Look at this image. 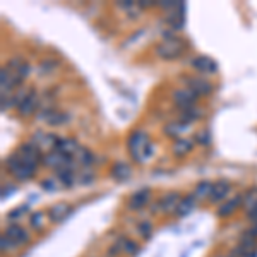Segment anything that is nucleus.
Instances as JSON below:
<instances>
[{
	"mask_svg": "<svg viewBox=\"0 0 257 257\" xmlns=\"http://www.w3.org/2000/svg\"><path fill=\"white\" fill-rule=\"evenodd\" d=\"M6 235L9 237L11 240H14L16 243H26L28 242V238H30V235H28V231L24 230L23 226H19V225H11L9 228L6 230Z\"/></svg>",
	"mask_w": 257,
	"mask_h": 257,
	"instance_id": "nucleus-14",
	"label": "nucleus"
},
{
	"mask_svg": "<svg viewBox=\"0 0 257 257\" xmlns=\"http://www.w3.org/2000/svg\"><path fill=\"white\" fill-rule=\"evenodd\" d=\"M185 81L189 82V89L194 91L197 96H202V94H209L211 89H213V84L208 82L206 79H201V77H187Z\"/></svg>",
	"mask_w": 257,
	"mask_h": 257,
	"instance_id": "nucleus-11",
	"label": "nucleus"
},
{
	"mask_svg": "<svg viewBox=\"0 0 257 257\" xmlns=\"http://www.w3.org/2000/svg\"><path fill=\"white\" fill-rule=\"evenodd\" d=\"M242 204L245 206V211L254 208V206L257 204V190H250V192H248L247 196H245V199H243Z\"/></svg>",
	"mask_w": 257,
	"mask_h": 257,
	"instance_id": "nucleus-27",
	"label": "nucleus"
},
{
	"mask_svg": "<svg viewBox=\"0 0 257 257\" xmlns=\"http://www.w3.org/2000/svg\"><path fill=\"white\" fill-rule=\"evenodd\" d=\"M197 141L201 144H209V134L208 132H202V134H197Z\"/></svg>",
	"mask_w": 257,
	"mask_h": 257,
	"instance_id": "nucleus-36",
	"label": "nucleus"
},
{
	"mask_svg": "<svg viewBox=\"0 0 257 257\" xmlns=\"http://www.w3.org/2000/svg\"><path fill=\"white\" fill-rule=\"evenodd\" d=\"M131 173H132V170L128 165L125 163H118V165H115L113 170H111V175H113L117 180H125L127 177H131Z\"/></svg>",
	"mask_w": 257,
	"mask_h": 257,
	"instance_id": "nucleus-23",
	"label": "nucleus"
},
{
	"mask_svg": "<svg viewBox=\"0 0 257 257\" xmlns=\"http://www.w3.org/2000/svg\"><path fill=\"white\" fill-rule=\"evenodd\" d=\"M16 245H18V243H16L14 240H11L6 233L2 235V240H0V247H2V252L12 250V248H14Z\"/></svg>",
	"mask_w": 257,
	"mask_h": 257,
	"instance_id": "nucleus-30",
	"label": "nucleus"
},
{
	"mask_svg": "<svg viewBox=\"0 0 257 257\" xmlns=\"http://www.w3.org/2000/svg\"><path fill=\"white\" fill-rule=\"evenodd\" d=\"M57 151H60V153H64V155H69V156H72V155H76L77 151H79V144L76 143L74 139H59V143H57V146H55Z\"/></svg>",
	"mask_w": 257,
	"mask_h": 257,
	"instance_id": "nucleus-17",
	"label": "nucleus"
},
{
	"mask_svg": "<svg viewBox=\"0 0 257 257\" xmlns=\"http://www.w3.org/2000/svg\"><path fill=\"white\" fill-rule=\"evenodd\" d=\"M118 245H120V250L127 252V254H134L136 250H138V245H136L132 240H127V238H120L118 240Z\"/></svg>",
	"mask_w": 257,
	"mask_h": 257,
	"instance_id": "nucleus-26",
	"label": "nucleus"
},
{
	"mask_svg": "<svg viewBox=\"0 0 257 257\" xmlns=\"http://www.w3.org/2000/svg\"><path fill=\"white\" fill-rule=\"evenodd\" d=\"M187 128H189V125H187V123H184V122H180V123H168V125L165 127V134L178 139V134H182V132L187 131Z\"/></svg>",
	"mask_w": 257,
	"mask_h": 257,
	"instance_id": "nucleus-24",
	"label": "nucleus"
},
{
	"mask_svg": "<svg viewBox=\"0 0 257 257\" xmlns=\"http://www.w3.org/2000/svg\"><path fill=\"white\" fill-rule=\"evenodd\" d=\"M196 197L194 196H187L185 199H182L180 202H178V208L175 213L178 214V216H187V214L192 211L194 208H196Z\"/></svg>",
	"mask_w": 257,
	"mask_h": 257,
	"instance_id": "nucleus-20",
	"label": "nucleus"
},
{
	"mask_svg": "<svg viewBox=\"0 0 257 257\" xmlns=\"http://www.w3.org/2000/svg\"><path fill=\"white\" fill-rule=\"evenodd\" d=\"M197 98H199L197 94L194 93V91H190L189 88L187 89H177L175 93H173V103H175L177 106H180L182 110L194 108Z\"/></svg>",
	"mask_w": 257,
	"mask_h": 257,
	"instance_id": "nucleus-5",
	"label": "nucleus"
},
{
	"mask_svg": "<svg viewBox=\"0 0 257 257\" xmlns=\"http://www.w3.org/2000/svg\"><path fill=\"white\" fill-rule=\"evenodd\" d=\"M36 172V168H33V167H30V165H21V167L16 170L12 175H14L18 180H26V178H30V177H33V173Z\"/></svg>",
	"mask_w": 257,
	"mask_h": 257,
	"instance_id": "nucleus-25",
	"label": "nucleus"
},
{
	"mask_svg": "<svg viewBox=\"0 0 257 257\" xmlns=\"http://www.w3.org/2000/svg\"><path fill=\"white\" fill-rule=\"evenodd\" d=\"M43 118L47 120L50 125H60V123L67 122L69 117L62 111H55V110H47V113L43 115Z\"/></svg>",
	"mask_w": 257,
	"mask_h": 257,
	"instance_id": "nucleus-21",
	"label": "nucleus"
},
{
	"mask_svg": "<svg viewBox=\"0 0 257 257\" xmlns=\"http://www.w3.org/2000/svg\"><path fill=\"white\" fill-rule=\"evenodd\" d=\"M43 163L48 165L50 168H57V170L64 167H72V156L64 155V153L53 149V151H50L43 156Z\"/></svg>",
	"mask_w": 257,
	"mask_h": 257,
	"instance_id": "nucleus-4",
	"label": "nucleus"
},
{
	"mask_svg": "<svg viewBox=\"0 0 257 257\" xmlns=\"http://www.w3.org/2000/svg\"><path fill=\"white\" fill-rule=\"evenodd\" d=\"M36 106H38V93H36L35 89H31L30 94H28V96L19 103L18 110H19V113L23 115V117H28V115L35 113Z\"/></svg>",
	"mask_w": 257,
	"mask_h": 257,
	"instance_id": "nucleus-8",
	"label": "nucleus"
},
{
	"mask_svg": "<svg viewBox=\"0 0 257 257\" xmlns=\"http://www.w3.org/2000/svg\"><path fill=\"white\" fill-rule=\"evenodd\" d=\"M76 156H77V158H79L84 165H91V163H93V155H91L88 149H82V148H81L79 151L76 153Z\"/></svg>",
	"mask_w": 257,
	"mask_h": 257,
	"instance_id": "nucleus-29",
	"label": "nucleus"
},
{
	"mask_svg": "<svg viewBox=\"0 0 257 257\" xmlns=\"http://www.w3.org/2000/svg\"><path fill=\"white\" fill-rule=\"evenodd\" d=\"M242 202H243V199L240 197V196L231 197L230 201H226L225 204H223L221 208L218 209V214H219V216H230V214H233L235 211H237L240 206H242Z\"/></svg>",
	"mask_w": 257,
	"mask_h": 257,
	"instance_id": "nucleus-15",
	"label": "nucleus"
},
{
	"mask_svg": "<svg viewBox=\"0 0 257 257\" xmlns=\"http://www.w3.org/2000/svg\"><path fill=\"white\" fill-rule=\"evenodd\" d=\"M211 189H213V182H199L196 185V189H194V194L192 196L196 197V201H204V199H209L211 196Z\"/></svg>",
	"mask_w": 257,
	"mask_h": 257,
	"instance_id": "nucleus-18",
	"label": "nucleus"
},
{
	"mask_svg": "<svg viewBox=\"0 0 257 257\" xmlns=\"http://www.w3.org/2000/svg\"><path fill=\"white\" fill-rule=\"evenodd\" d=\"M69 213H70V206H67V204H55L53 208H50L48 218H50V221H52V223H60Z\"/></svg>",
	"mask_w": 257,
	"mask_h": 257,
	"instance_id": "nucleus-16",
	"label": "nucleus"
},
{
	"mask_svg": "<svg viewBox=\"0 0 257 257\" xmlns=\"http://www.w3.org/2000/svg\"><path fill=\"white\" fill-rule=\"evenodd\" d=\"M57 182L59 180H53V178H47V180L41 184V187H43L45 190H55L57 189Z\"/></svg>",
	"mask_w": 257,
	"mask_h": 257,
	"instance_id": "nucleus-33",
	"label": "nucleus"
},
{
	"mask_svg": "<svg viewBox=\"0 0 257 257\" xmlns=\"http://www.w3.org/2000/svg\"><path fill=\"white\" fill-rule=\"evenodd\" d=\"M57 180L65 187H70L74 184V167H64L57 170Z\"/></svg>",
	"mask_w": 257,
	"mask_h": 257,
	"instance_id": "nucleus-19",
	"label": "nucleus"
},
{
	"mask_svg": "<svg viewBox=\"0 0 257 257\" xmlns=\"http://www.w3.org/2000/svg\"><path fill=\"white\" fill-rule=\"evenodd\" d=\"M138 6L143 7V9H148V7H153V6H156V4L155 2H139Z\"/></svg>",
	"mask_w": 257,
	"mask_h": 257,
	"instance_id": "nucleus-38",
	"label": "nucleus"
},
{
	"mask_svg": "<svg viewBox=\"0 0 257 257\" xmlns=\"http://www.w3.org/2000/svg\"><path fill=\"white\" fill-rule=\"evenodd\" d=\"M149 201V190L148 189H143V190H138L136 194H132V197L128 199V208L138 211L141 208L148 204Z\"/></svg>",
	"mask_w": 257,
	"mask_h": 257,
	"instance_id": "nucleus-13",
	"label": "nucleus"
},
{
	"mask_svg": "<svg viewBox=\"0 0 257 257\" xmlns=\"http://www.w3.org/2000/svg\"><path fill=\"white\" fill-rule=\"evenodd\" d=\"M23 82V79L19 77V74L16 70H12L9 65L7 67H2L0 70V88H2V94H11V91Z\"/></svg>",
	"mask_w": 257,
	"mask_h": 257,
	"instance_id": "nucleus-2",
	"label": "nucleus"
},
{
	"mask_svg": "<svg viewBox=\"0 0 257 257\" xmlns=\"http://www.w3.org/2000/svg\"><path fill=\"white\" fill-rule=\"evenodd\" d=\"M138 230H139L141 237H149V235H151L153 226H151V223H149V221H144V223H141Z\"/></svg>",
	"mask_w": 257,
	"mask_h": 257,
	"instance_id": "nucleus-32",
	"label": "nucleus"
},
{
	"mask_svg": "<svg viewBox=\"0 0 257 257\" xmlns=\"http://www.w3.org/2000/svg\"><path fill=\"white\" fill-rule=\"evenodd\" d=\"M231 190V185L230 182L226 180H218L213 184V189H211V196H209V201L213 202V204H218V202L225 201L228 197V194H230Z\"/></svg>",
	"mask_w": 257,
	"mask_h": 257,
	"instance_id": "nucleus-7",
	"label": "nucleus"
},
{
	"mask_svg": "<svg viewBox=\"0 0 257 257\" xmlns=\"http://www.w3.org/2000/svg\"><path fill=\"white\" fill-rule=\"evenodd\" d=\"M19 156L24 165H30L33 168H36L40 161H43V156H41V153L36 144H24V146H21Z\"/></svg>",
	"mask_w": 257,
	"mask_h": 257,
	"instance_id": "nucleus-3",
	"label": "nucleus"
},
{
	"mask_svg": "<svg viewBox=\"0 0 257 257\" xmlns=\"http://www.w3.org/2000/svg\"><path fill=\"white\" fill-rule=\"evenodd\" d=\"M178 202H180V196L175 192L167 194L161 201L156 204V208H160L161 213H172V211H177L178 208Z\"/></svg>",
	"mask_w": 257,
	"mask_h": 257,
	"instance_id": "nucleus-12",
	"label": "nucleus"
},
{
	"mask_svg": "<svg viewBox=\"0 0 257 257\" xmlns=\"http://www.w3.org/2000/svg\"><path fill=\"white\" fill-rule=\"evenodd\" d=\"M28 211L26 206H23V208H18V209H14V211H11L9 213V218L11 219H16V218H19V216H23L24 213Z\"/></svg>",
	"mask_w": 257,
	"mask_h": 257,
	"instance_id": "nucleus-34",
	"label": "nucleus"
},
{
	"mask_svg": "<svg viewBox=\"0 0 257 257\" xmlns=\"http://www.w3.org/2000/svg\"><path fill=\"white\" fill-rule=\"evenodd\" d=\"M43 213H35V214H31V218H30V225L35 228V230H40L41 226H43Z\"/></svg>",
	"mask_w": 257,
	"mask_h": 257,
	"instance_id": "nucleus-28",
	"label": "nucleus"
},
{
	"mask_svg": "<svg viewBox=\"0 0 257 257\" xmlns=\"http://www.w3.org/2000/svg\"><path fill=\"white\" fill-rule=\"evenodd\" d=\"M185 50V43L178 38H167L163 40L161 43L156 47V53L165 60H172V59H177L184 53Z\"/></svg>",
	"mask_w": 257,
	"mask_h": 257,
	"instance_id": "nucleus-1",
	"label": "nucleus"
},
{
	"mask_svg": "<svg viewBox=\"0 0 257 257\" xmlns=\"http://www.w3.org/2000/svg\"><path fill=\"white\" fill-rule=\"evenodd\" d=\"M237 250L243 252V254L255 255V250H257V237L250 233V230H247L245 233H243L242 237H240V242H238Z\"/></svg>",
	"mask_w": 257,
	"mask_h": 257,
	"instance_id": "nucleus-9",
	"label": "nucleus"
},
{
	"mask_svg": "<svg viewBox=\"0 0 257 257\" xmlns=\"http://www.w3.org/2000/svg\"><path fill=\"white\" fill-rule=\"evenodd\" d=\"M148 143L149 141L146 139V134H144L143 131H136L134 134L131 136V139H128V149H131L132 158L136 161H143L141 153H143V148L146 146Z\"/></svg>",
	"mask_w": 257,
	"mask_h": 257,
	"instance_id": "nucleus-6",
	"label": "nucleus"
},
{
	"mask_svg": "<svg viewBox=\"0 0 257 257\" xmlns=\"http://www.w3.org/2000/svg\"><path fill=\"white\" fill-rule=\"evenodd\" d=\"M16 72L19 74V77L21 79H24V77H28L31 74V65L30 64H26V62H23V64H21V67L16 70Z\"/></svg>",
	"mask_w": 257,
	"mask_h": 257,
	"instance_id": "nucleus-31",
	"label": "nucleus"
},
{
	"mask_svg": "<svg viewBox=\"0 0 257 257\" xmlns=\"http://www.w3.org/2000/svg\"><path fill=\"white\" fill-rule=\"evenodd\" d=\"M231 257H255V255H252V254H243V252H240V250H235L233 252V255Z\"/></svg>",
	"mask_w": 257,
	"mask_h": 257,
	"instance_id": "nucleus-37",
	"label": "nucleus"
},
{
	"mask_svg": "<svg viewBox=\"0 0 257 257\" xmlns=\"http://www.w3.org/2000/svg\"><path fill=\"white\" fill-rule=\"evenodd\" d=\"M247 216H248V219H250V221L255 225V223H257V204H255L252 209H248V211H247Z\"/></svg>",
	"mask_w": 257,
	"mask_h": 257,
	"instance_id": "nucleus-35",
	"label": "nucleus"
},
{
	"mask_svg": "<svg viewBox=\"0 0 257 257\" xmlns=\"http://www.w3.org/2000/svg\"><path fill=\"white\" fill-rule=\"evenodd\" d=\"M192 149V141L187 138H178L173 144V151H175L177 156H184Z\"/></svg>",
	"mask_w": 257,
	"mask_h": 257,
	"instance_id": "nucleus-22",
	"label": "nucleus"
},
{
	"mask_svg": "<svg viewBox=\"0 0 257 257\" xmlns=\"http://www.w3.org/2000/svg\"><path fill=\"white\" fill-rule=\"evenodd\" d=\"M192 67L199 70V72H204V74H214L218 72V64L214 62L213 59L206 55H201V57H196L192 62Z\"/></svg>",
	"mask_w": 257,
	"mask_h": 257,
	"instance_id": "nucleus-10",
	"label": "nucleus"
}]
</instances>
